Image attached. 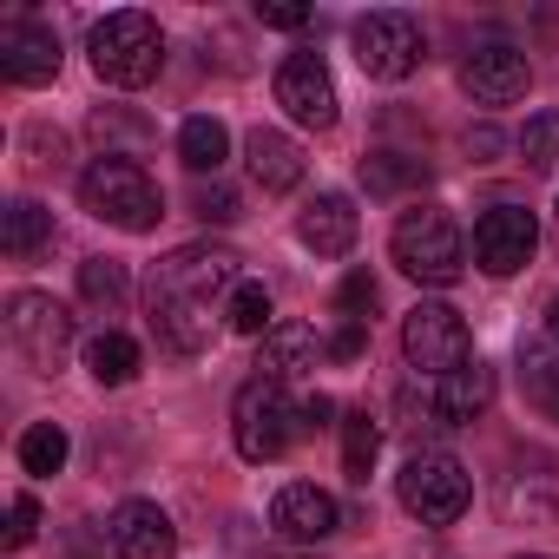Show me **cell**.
Listing matches in <instances>:
<instances>
[{
    "label": "cell",
    "instance_id": "obj_34",
    "mask_svg": "<svg viewBox=\"0 0 559 559\" xmlns=\"http://www.w3.org/2000/svg\"><path fill=\"white\" fill-rule=\"evenodd\" d=\"M330 356H336V362H356V356H362V323L343 317V330L330 336Z\"/></svg>",
    "mask_w": 559,
    "mask_h": 559
},
{
    "label": "cell",
    "instance_id": "obj_26",
    "mask_svg": "<svg viewBox=\"0 0 559 559\" xmlns=\"http://www.w3.org/2000/svg\"><path fill=\"white\" fill-rule=\"evenodd\" d=\"M376 454H382V428H376V415H369V408H349V415H343V467H349L356 480H369Z\"/></svg>",
    "mask_w": 559,
    "mask_h": 559
},
{
    "label": "cell",
    "instance_id": "obj_16",
    "mask_svg": "<svg viewBox=\"0 0 559 559\" xmlns=\"http://www.w3.org/2000/svg\"><path fill=\"white\" fill-rule=\"evenodd\" d=\"M297 237H304V250H317V257H349V250H356V204H349L343 191H317V198L304 204V217H297Z\"/></svg>",
    "mask_w": 559,
    "mask_h": 559
},
{
    "label": "cell",
    "instance_id": "obj_30",
    "mask_svg": "<svg viewBox=\"0 0 559 559\" xmlns=\"http://www.w3.org/2000/svg\"><path fill=\"white\" fill-rule=\"evenodd\" d=\"M520 158L539 165V171L559 158V112H533V119H526V132H520Z\"/></svg>",
    "mask_w": 559,
    "mask_h": 559
},
{
    "label": "cell",
    "instance_id": "obj_38",
    "mask_svg": "<svg viewBox=\"0 0 559 559\" xmlns=\"http://www.w3.org/2000/svg\"><path fill=\"white\" fill-rule=\"evenodd\" d=\"M552 237H559V204H552Z\"/></svg>",
    "mask_w": 559,
    "mask_h": 559
},
{
    "label": "cell",
    "instance_id": "obj_15",
    "mask_svg": "<svg viewBox=\"0 0 559 559\" xmlns=\"http://www.w3.org/2000/svg\"><path fill=\"white\" fill-rule=\"evenodd\" d=\"M270 526L284 533V539H330L343 526V507L336 493H323L317 480H290L284 493L270 500Z\"/></svg>",
    "mask_w": 559,
    "mask_h": 559
},
{
    "label": "cell",
    "instance_id": "obj_36",
    "mask_svg": "<svg viewBox=\"0 0 559 559\" xmlns=\"http://www.w3.org/2000/svg\"><path fill=\"white\" fill-rule=\"evenodd\" d=\"M330 415H336V402H330V395H304V435L330 428Z\"/></svg>",
    "mask_w": 559,
    "mask_h": 559
},
{
    "label": "cell",
    "instance_id": "obj_37",
    "mask_svg": "<svg viewBox=\"0 0 559 559\" xmlns=\"http://www.w3.org/2000/svg\"><path fill=\"white\" fill-rule=\"evenodd\" d=\"M546 330H552V343H559V297L546 304Z\"/></svg>",
    "mask_w": 559,
    "mask_h": 559
},
{
    "label": "cell",
    "instance_id": "obj_5",
    "mask_svg": "<svg viewBox=\"0 0 559 559\" xmlns=\"http://www.w3.org/2000/svg\"><path fill=\"white\" fill-rule=\"evenodd\" d=\"M395 493H402V507H408L421 526H454V520L467 513V500H474V480H467V467H461L454 454H415V461L402 467Z\"/></svg>",
    "mask_w": 559,
    "mask_h": 559
},
{
    "label": "cell",
    "instance_id": "obj_1",
    "mask_svg": "<svg viewBox=\"0 0 559 559\" xmlns=\"http://www.w3.org/2000/svg\"><path fill=\"white\" fill-rule=\"evenodd\" d=\"M86 53H93V73H99L106 86L139 93V86H152V80H158V67H165V34H158V21H152V14L119 8V14H106V21L93 27Z\"/></svg>",
    "mask_w": 559,
    "mask_h": 559
},
{
    "label": "cell",
    "instance_id": "obj_17",
    "mask_svg": "<svg viewBox=\"0 0 559 559\" xmlns=\"http://www.w3.org/2000/svg\"><path fill=\"white\" fill-rule=\"evenodd\" d=\"M145 304H152V336H158L165 349H178V356H204V349H211V304L152 297V290H145Z\"/></svg>",
    "mask_w": 559,
    "mask_h": 559
},
{
    "label": "cell",
    "instance_id": "obj_2",
    "mask_svg": "<svg viewBox=\"0 0 559 559\" xmlns=\"http://www.w3.org/2000/svg\"><path fill=\"white\" fill-rule=\"evenodd\" d=\"M389 257L402 263V276H415V284H428V290L461 284V270H467V243H461L454 217L435 211V204L402 211V224H395V237H389Z\"/></svg>",
    "mask_w": 559,
    "mask_h": 559
},
{
    "label": "cell",
    "instance_id": "obj_28",
    "mask_svg": "<svg viewBox=\"0 0 559 559\" xmlns=\"http://www.w3.org/2000/svg\"><path fill=\"white\" fill-rule=\"evenodd\" d=\"M421 178H428V165L408 158V152H369V158H362V185H369L376 198H389V191H402V185H421Z\"/></svg>",
    "mask_w": 559,
    "mask_h": 559
},
{
    "label": "cell",
    "instance_id": "obj_21",
    "mask_svg": "<svg viewBox=\"0 0 559 559\" xmlns=\"http://www.w3.org/2000/svg\"><path fill=\"white\" fill-rule=\"evenodd\" d=\"M47 243H53V211L34 204V198H14L8 217H0V250H8L14 263H34Z\"/></svg>",
    "mask_w": 559,
    "mask_h": 559
},
{
    "label": "cell",
    "instance_id": "obj_10",
    "mask_svg": "<svg viewBox=\"0 0 559 559\" xmlns=\"http://www.w3.org/2000/svg\"><path fill=\"white\" fill-rule=\"evenodd\" d=\"M533 243H539V224H533V211H520V204H487V211L474 217V263H480L487 276L526 270V263H533Z\"/></svg>",
    "mask_w": 559,
    "mask_h": 559
},
{
    "label": "cell",
    "instance_id": "obj_19",
    "mask_svg": "<svg viewBox=\"0 0 559 559\" xmlns=\"http://www.w3.org/2000/svg\"><path fill=\"white\" fill-rule=\"evenodd\" d=\"M493 408V369L487 362H461L435 382V415L441 421H480Z\"/></svg>",
    "mask_w": 559,
    "mask_h": 559
},
{
    "label": "cell",
    "instance_id": "obj_25",
    "mask_svg": "<svg viewBox=\"0 0 559 559\" xmlns=\"http://www.w3.org/2000/svg\"><path fill=\"white\" fill-rule=\"evenodd\" d=\"M224 323H230L237 336H270V330H276V304H270V290H263V284H237L230 304H224Z\"/></svg>",
    "mask_w": 559,
    "mask_h": 559
},
{
    "label": "cell",
    "instance_id": "obj_27",
    "mask_svg": "<svg viewBox=\"0 0 559 559\" xmlns=\"http://www.w3.org/2000/svg\"><path fill=\"white\" fill-rule=\"evenodd\" d=\"M21 467H27L34 480L60 474V467H67V428H60V421H34V428L21 435Z\"/></svg>",
    "mask_w": 559,
    "mask_h": 559
},
{
    "label": "cell",
    "instance_id": "obj_35",
    "mask_svg": "<svg viewBox=\"0 0 559 559\" xmlns=\"http://www.w3.org/2000/svg\"><path fill=\"white\" fill-rule=\"evenodd\" d=\"M198 217H217V224H230V217H237V198H230V191H204V198H198Z\"/></svg>",
    "mask_w": 559,
    "mask_h": 559
},
{
    "label": "cell",
    "instance_id": "obj_23",
    "mask_svg": "<svg viewBox=\"0 0 559 559\" xmlns=\"http://www.w3.org/2000/svg\"><path fill=\"white\" fill-rule=\"evenodd\" d=\"M86 369H93V382L126 389V382L139 376V343H132V336H119V330H99V336L86 343Z\"/></svg>",
    "mask_w": 559,
    "mask_h": 559
},
{
    "label": "cell",
    "instance_id": "obj_31",
    "mask_svg": "<svg viewBox=\"0 0 559 559\" xmlns=\"http://www.w3.org/2000/svg\"><path fill=\"white\" fill-rule=\"evenodd\" d=\"M34 533H40V507H34V493H14V500H8V533H0V546H8V552H27Z\"/></svg>",
    "mask_w": 559,
    "mask_h": 559
},
{
    "label": "cell",
    "instance_id": "obj_9",
    "mask_svg": "<svg viewBox=\"0 0 559 559\" xmlns=\"http://www.w3.org/2000/svg\"><path fill=\"white\" fill-rule=\"evenodd\" d=\"M421 53H428V40H421L415 14L382 8V14H362L356 21V60H362L369 80H408L421 67Z\"/></svg>",
    "mask_w": 559,
    "mask_h": 559
},
{
    "label": "cell",
    "instance_id": "obj_20",
    "mask_svg": "<svg viewBox=\"0 0 559 559\" xmlns=\"http://www.w3.org/2000/svg\"><path fill=\"white\" fill-rule=\"evenodd\" d=\"M243 152H250V178H257L270 198L304 185V145H297V139H284V132H263V126H257Z\"/></svg>",
    "mask_w": 559,
    "mask_h": 559
},
{
    "label": "cell",
    "instance_id": "obj_8",
    "mask_svg": "<svg viewBox=\"0 0 559 559\" xmlns=\"http://www.w3.org/2000/svg\"><path fill=\"white\" fill-rule=\"evenodd\" d=\"M402 356L441 382L448 369L474 362V336H467L461 310H448V304H415V310H408V323H402Z\"/></svg>",
    "mask_w": 559,
    "mask_h": 559
},
{
    "label": "cell",
    "instance_id": "obj_11",
    "mask_svg": "<svg viewBox=\"0 0 559 559\" xmlns=\"http://www.w3.org/2000/svg\"><path fill=\"white\" fill-rule=\"evenodd\" d=\"M276 106H284L297 126L310 132H330L336 126V80L317 53H290L284 67H276Z\"/></svg>",
    "mask_w": 559,
    "mask_h": 559
},
{
    "label": "cell",
    "instance_id": "obj_6",
    "mask_svg": "<svg viewBox=\"0 0 559 559\" xmlns=\"http://www.w3.org/2000/svg\"><path fill=\"white\" fill-rule=\"evenodd\" d=\"M145 290L152 297H191V304L230 297L237 290V250H224V243H185L165 263H152V284Z\"/></svg>",
    "mask_w": 559,
    "mask_h": 559
},
{
    "label": "cell",
    "instance_id": "obj_7",
    "mask_svg": "<svg viewBox=\"0 0 559 559\" xmlns=\"http://www.w3.org/2000/svg\"><path fill=\"white\" fill-rule=\"evenodd\" d=\"M8 343H14L40 376H53V369L67 362V349H73V317H67V304H53V297H40V290H21V297L8 304Z\"/></svg>",
    "mask_w": 559,
    "mask_h": 559
},
{
    "label": "cell",
    "instance_id": "obj_24",
    "mask_svg": "<svg viewBox=\"0 0 559 559\" xmlns=\"http://www.w3.org/2000/svg\"><path fill=\"white\" fill-rule=\"evenodd\" d=\"M520 382H526V402L559 421V349H526L520 356Z\"/></svg>",
    "mask_w": 559,
    "mask_h": 559
},
{
    "label": "cell",
    "instance_id": "obj_4",
    "mask_svg": "<svg viewBox=\"0 0 559 559\" xmlns=\"http://www.w3.org/2000/svg\"><path fill=\"white\" fill-rule=\"evenodd\" d=\"M230 435H237V454L243 461H276L297 435H304V402L270 382V376H250L230 402Z\"/></svg>",
    "mask_w": 559,
    "mask_h": 559
},
{
    "label": "cell",
    "instance_id": "obj_3",
    "mask_svg": "<svg viewBox=\"0 0 559 559\" xmlns=\"http://www.w3.org/2000/svg\"><path fill=\"white\" fill-rule=\"evenodd\" d=\"M80 204L99 217V224H112V230H152L158 217H165V191L145 178V165H132V158H93L86 171H80Z\"/></svg>",
    "mask_w": 559,
    "mask_h": 559
},
{
    "label": "cell",
    "instance_id": "obj_14",
    "mask_svg": "<svg viewBox=\"0 0 559 559\" xmlns=\"http://www.w3.org/2000/svg\"><path fill=\"white\" fill-rule=\"evenodd\" d=\"M0 73L14 86H47L60 73V40L40 21H8L0 27Z\"/></svg>",
    "mask_w": 559,
    "mask_h": 559
},
{
    "label": "cell",
    "instance_id": "obj_33",
    "mask_svg": "<svg viewBox=\"0 0 559 559\" xmlns=\"http://www.w3.org/2000/svg\"><path fill=\"white\" fill-rule=\"evenodd\" d=\"M257 21H263V27H284V34H297V27H310V8H297V0H263V8H257Z\"/></svg>",
    "mask_w": 559,
    "mask_h": 559
},
{
    "label": "cell",
    "instance_id": "obj_12",
    "mask_svg": "<svg viewBox=\"0 0 559 559\" xmlns=\"http://www.w3.org/2000/svg\"><path fill=\"white\" fill-rule=\"evenodd\" d=\"M526 80H533L526 73V53L507 47V40H487V47H474L461 60V86H467L474 106H513L526 93Z\"/></svg>",
    "mask_w": 559,
    "mask_h": 559
},
{
    "label": "cell",
    "instance_id": "obj_29",
    "mask_svg": "<svg viewBox=\"0 0 559 559\" xmlns=\"http://www.w3.org/2000/svg\"><path fill=\"white\" fill-rule=\"evenodd\" d=\"M80 297L99 304V310H119V304H126V263L86 257V263H80Z\"/></svg>",
    "mask_w": 559,
    "mask_h": 559
},
{
    "label": "cell",
    "instance_id": "obj_32",
    "mask_svg": "<svg viewBox=\"0 0 559 559\" xmlns=\"http://www.w3.org/2000/svg\"><path fill=\"white\" fill-rule=\"evenodd\" d=\"M369 310H376V276H369V270H349V276H343V297H336V317L369 323Z\"/></svg>",
    "mask_w": 559,
    "mask_h": 559
},
{
    "label": "cell",
    "instance_id": "obj_18",
    "mask_svg": "<svg viewBox=\"0 0 559 559\" xmlns=\"http://www.w3.org/2000/svg\"><path fill=\"white\" fill-rule=\"evenodd\" d=\"M330 356V343L310 330V323H276L270 336H263V356H257V376H270V382H290V376H304V369H317Z\"/></svg>",
    "mask_w": 559,
    "mask_h": 559
},
{
    "label": "cell",
    "instance_id": "obj_22",
    "mask_svg": "<svg viewBox=\"0 0 559 559\" xmlns=\"http://www.w3.org/2000/svg\"><path fill=\"white\" fill-rule=\"evenodd\" d=\"M178 158H185L191 171H217V165L230 158V132H224V119H211V112L185 119V126H178Z\"/></svg>",
    "mask_w": 559,
    "mask_h": 559
},
{
    "label": "cell",
    "instance_id": "obj_13",
    "mask_svg": "<svg viewBox=\"0 0 559 559\" xmlns=\"http://www.w3.org/2000/svg\"><path fill=\"white\" fill-rule=\"evenodd\" d=\"M106 539H112L119 559H171L178 526H171V513H165L158 500H126V507L106 520Z\"/></svg>",
    "mask_w": 559,
    "mask_h": 559
}]
</instances>
